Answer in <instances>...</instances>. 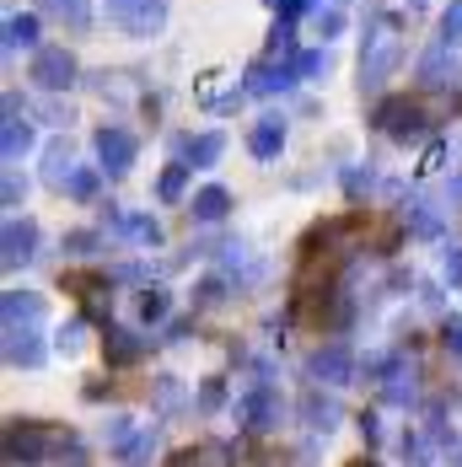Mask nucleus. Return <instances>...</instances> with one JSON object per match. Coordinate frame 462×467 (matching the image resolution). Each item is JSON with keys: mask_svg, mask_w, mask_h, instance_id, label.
Instances as JSON below:
<instances>
[{"mask_svg": "<svg viewBox=\"0 0 462 467\" xmlns=\"http://www.w3.org/2000/svg\"><path fill=\"white\" fill-rule=\"evenodd\" d=\"M38 11L54 16L59 27H70V33H81V27L92 22V5H87V0H38Z\"/></svg>", "mask_w": 462, "mask_h": 467, "instance_id": "21", "label": "nucleus"}, {"mask_svg": "<svg viewBox=\"0 0 462 467\" xmlns=\"http://www.w3.org/2000/svg\"><path fill=\"white\" fill-rule=\"evenodd\" d=\"M5 366H22V371L44 366V344L33 327H5Z\"/></svg>", "mask_w": 462, "mask_h": 467, "instance_id": "14", "label": "nucleus"}, {"mask_svg": "<svg viewBox=\"0 0 462 467\" xmlns=\"http://www.w3.org/2000/svg\"><path fill=\"white\" fill-rule=\"evenodd\" d=\"M307 371H312V381H323V387H344V381L355 376V360H350L344 344H323V349L307 360Z\"/></svg>", "mask_w": 462, "mask_h": 467, "instance_id": "10", "label": "nucleus"}, {"mask_svg": "<svg viewBox=\"0 0 462 467\" xmlns=\"http://www.w3.org/2000/svg\"><path fill=\"white\" fill-rule=\"evenodd\" d=\"M398 59H404V44H398V27H393V22L371 27L366 54H361V87H366V92H382V87H387V76L398 70Z\"/></svg>", "mask_w": 462, "mask_h": 467, "instance_id": "3", "label": "nucleus"}, {"mask_svg": "<svg viewBox=\"0 0 462 467\" xmlns=\"http://www.w3.org/2000/svg\"><path fill=\"white\" fill-rule=\"evenodd\" d=\"M221 296H226V280H205L194 290V306H199V312H205V306H221Z\"/></svg>", "mask_w": 462, "mask_h": 467, "instance_id": "38", "label": "nucleus"}, {"mask_svg": "<svg viewBox=\"0 0 462 467\" xmlns=\"http://www.w3.org/2000/svg\"><path fill=\"white\" fill-rule=\"evenodd\" d=\"M16 48H38V16L22 11V16H5V54Z\"/></svg>", "mask_w": 462, "mask_h": 467, "instance_id": "24", "label": "nucleus"}, {"mask_svg": "<svg viewBox=\"0 0 462 467\" xmlns=\"http://www.w3.org/2000/svg\"><path fill=\"white\" fill-rule=\"evenodd\" d=\"M301 420H307L312 430H318V424H333L339 414H333V403H328V398H318V392H312V398L301 403Z\"/></svg>", "mask_w": 462, "mask_h": 467, "instance_id": "32", "label": "nucleus"}, {"mask_svg": "<svg viewBox=\"0 0 462 467\" xmlns=\"http://www.w3.org/2000/svg\"><path fill=\"white\" fill-rule=\"evenodd\" d=\"M221 150H226V140H221V135L210 130V135L188 140V161H194V167H215V161H221Z\"/></svg>", "mask_w": 462, "mask_h": 467, "instance_id": "26", "label": "nucleus"}, {"mask_svg": "<svg viewBox=\"0 0 462 467\" xmlns=\"http://www.w3.org/2000/svg\"><path fill=\"white\" fill-rule=\"evenodd\" d=\"M290 76L296 70H279V65H247V76H242V87H247V97H275V92H285L290 87Z\"/></svg>", "mask_w": 462, "mask_h": 467, "instance_id": "15", "label": "nucleus"}, {"mask_svg": "<svg viewBox=\"0 0 462 467\" xmlns=\"http://www.w3.org/2000/svg\"><path fill=\"white\" fill-rule=\"evenodd\" d=\"M269 54H279V59L296 54V33H290V22H275V27H269Z\"/></svg>", "mask_w": 462, "mask_h": 467, "instance_id": "35", "label": "nucleus"}, {"mask_svg": "<svg viewBox=\"0 0 462 467\" xmlns=\"http://www.w3.org/2000/svg\"><path fill=\"white\" fill-rule=\"evenodd\" d=\"M97 247H102V236L97 232H70L65 236V253H97Z\"/></svg>", "mask_w": 462, "mask_h": 467, "instance_id": "41", "label": "nucleus"}, {"mask_svg": "<svg viewBox=\"0 0 462 467\" xmlns=\"http://www.w3.org/2000/svg\"><path fill=\"white\" fill-rule=\"evenodd\" d=\"M65 178H70V145H65V140H54V145L44 150V183L65 193Z\"/></svg>", "mask_w": 462, "mask_h": 467, "instance_id": "25", "label": "nucleus"}, {"mask_svg": "<svg viewBox=\"0 0 462 467\" xmlns=\"http://www.w3.org/2000/svg\"><path fill=\"white\" fill-rule=\"evenodd\" d=\"M441 275H446V285H462V242H452L441 253Z\"/></svg>", "mask_w": 462, "mask_h": 467, "instance_id": "39", "label": "nucleus"}, {"mask_svg": "<svg viewBox=\"0 0 462 467\" xmlns=\"http://www.w3.org/2000/svg\"><path fill=\"white\" fill-rule=\"evenodd\" d=\"M173 312V296L167 290H140V323H162Z\"/></svg>", "mask_w": 462, "mask_h": 467, "instance_id": "28", "label": "nucleus"}, {"mask_svg": "<svg viewBox=\"0 0 462 467\" xmlns=\"http://www.w3.org/2000/svg\"><path fill=\"white\" fill-rule=\"evenodd\" d=\"M0 301H5V306H0V312H5V327L38 323V317H44V296H33V290H5Z\"/></svg>", "mask_w": 462, "mask_h": 467, "instance_id": "19", "label": "nucleus"}, {"mask_svg": "<svg viewBox=\"0 0 462 467\" xmlns=\"http://www.w3.org/2000/svg\"><path fill=\"white\" fill-rule=\"evenodd\" d=\"M70 451V430L44 420H11L5 424V467H38L48 457Z\"/></svg>", "mask_w": 462, "mask_h": 467, "instance_id": "2", "label": "nucleus"}, {"mask_svg": "<svg viewBox=\"0 0 462 467\" xmlns=\"http://www.w3.org/2000/svg\"><path fill=\"white\" fill-rule=\"evenodd\" d=\"M33 253H38V226L22 221V215H11L0 226V264L5 269H22V264H33Z\"/></svg>", "mask_w": 462, "mask_h": 467, "instance_id": "7", "label": "nucleus"}, {"mask_svg": "<svg viewBox=\"0 0 462 467\" xmlns=\"http://www.w3.org/2000/svg\"><path fill=\"white\" fill-rule=\"evenodd\" d=\"M382 387H387L382 398H387L393 409H415V403H419V381H415V371H409V360H398V366H393V376H387Z\"/></svg>", "mask_w": 462, "mask_h": 467, "instance_id": "20", "label": "nucleus"}, {"mask_svg": "<svg viewBox=\"0 0 462 467\" xmlns=\"http://www.w3.org/2000/svg\"><path fill=\"white\" fill-rule=\"evenodd\" d=\"M0 199H5V210H16V204H22V178H16V172H5V183H0Z\"/></svg>", "mask_w": 462, "mask_h": 467, "instance_id": "44", "label": "nucleus"}, {"mask_svg": "<svg viewBox=\"0 0 462 467\" xmlns=\"http://www.w3.org/2000/svg\"><path fill=\"white\" fill-rule=\"evenodd\" d=\"M236 420H242V430H253V435L275 430L279 392H275V387H247V392H242V403H236Z\"/></svg>", "mask_w": 462, "mask_h": 467, "instance_id": "8", "label": "nucleus"}, {"mask_svg": "<svg viewBox=\"0 0 462 467\" xmlns=\"http://www.w3.org/2000/svg\"><path fill=\"white\" fill-rule=\"evenodd\" d=\"M27 81H33L38 92H65V87H76V54H70L65 44H44V48H33Z\"/></svg>", "mask_w": 462, "mask_h": 467, "instance_id": "4", "label": "nucleus"}, {"mask_svg": "<svg viewBox=\"0 0 462 467\" xmlns=\"http://www.w3.org/2000/svg\"><path fill=\"white\" fill-rule=\"evenodd\" d=\"M184 183H188V167H184V161H173V167H167V172L156 178V193H162V199L173 204V199H184Z\"/></svg>", "mask_w": 462, "mask_h": 467, "instance_id": "30", "label": "nucleus"}, {"mask_svg": "<svg viewBox=\"0 0 462 467\" xmlns=\"http://www.w3.org/2000/svg\"><path fill=\"white\" fill-rule=\"evenodd\" d=\"M441 161H446V145H425V156H419V178H430V172H441Z\"/></svg>", "mask_w": 462, "mask_h": 467, "instance_id": "40", "label": "nucleus"}, {"mask_svg": "<svg viewBox=\"0 0 462 467\" xmlns=\"http://www.w3.org/2000/svg\"><path fill=\"white\" fill-rule=\"evenodd\" d=\"M167 467H231L226 446H188V451H173Z\"/></svg>", "mask_w": 462, "mask_h": 467, "instance_id": "23", "label": "nucleus"}, {"mask_svg": "<svg viewBox=\"0 0 462 467\" xmlns=\"http://www.w3.org/2000/svg\"><path fill=\"white\" fill-rule=\"evenodd\" d=\"M247 467H290V457H285V451H258Z\"/></svg>", "mask_w": 462, "mask_h": 467, "instance_id": "46", "label": "nucleus"}, {"mask_svg": "<svg viewBox=\"0 0 462 467\" xmlns=\"http://www.w3.org/2000/svg\"><path fill=\"white\" fill-rule=\"evenodd\" d=\"M221 403H226V381H221V376H210V381L199 387V414H215Z\"/></svg>", "mask_w": 462, "mask_h": 467, "instance_id": "33", "label": "nucleus"}, {"mask_svg": "<svg viewBox=\"0 0 462 467\" xmlns=\"http://www.w3.org/2000/svg\"><path fill=\"white\" fill-rule=\"evenodd\" d=\"M452 467H462V451H457V457H452Z\"/></svg>", "mask_w": 462, "mask_h": 467, "instance_id": "52", "label": "nucleus"}, {"mask_svg": "<svg viewBox=\"0 0 462 467\" xmlns=\"http://www.w3.org/2000/svg\"><path fill=\"white\" fill-rule=\"evenodd\" d=\"M441 44H452V48L462 44V0H452L446 16H441Z\"/></svg>", "mask_w": 462, "mask_h": 467, "instance_id": "34", "label": "nucleus"}, {"mask_svg": "<svg viewBox=\"0 0 462 467\" xmlns=\"http://www.w3.org/2000/svg\"><path fill=\"white\" fill-rule=\"evenodd\" d=\"M108 16L119 27H130L135 38H145V33H156L167 22V0H108Z\"/></svg>", "mask_w": 462, "mask_h": 467, "instance_id": "6", "label": "nucleus"}, {"mask_svg": "<svg viewBox=\"0 0 462 467\" xmlns=\"http://www.w3.org/2000/svg\"><path fill=\"white\" fill-rule=\"evenodd\" d=\"M145 349H151V344H145L140 333H130V327H113V323L102 327V360H108V366H140Z\"/></svg>", "mask_w": 462, "mask_h": 467, "instance_id": "11", "label": "nucleus"}, {"mask_svg": "<svg viewBox=\"0 0 462 467\" xmlns=\"http://www.w3.org/2000/svg\"><path fill=\"white\" fill-rule=\"evenodd\" d=\"M441 344H446V355L462 366V317H446L441 323Z\"/></svg>", "mask_w": 462, "mask_h": 467, "instance_id": "37", "label": "nucleus"}, {"mask_svg": "<svg viewBox=\"0 0 462 467\" xmlns=\"http://www.w3.org/2000/svg\"><path fill=\"white\" fill-rule=\"evenodd\" d=\"M92 145H97V167H102L108 178H119V172H130V167H135V135H130V130L102 124Z\"/></svg>", "mask_w": 462, "mask_h": 467, "instance_id": "5", "label": "nucleus"}, {"mask_svg": "<svg viewBox=\"0 0 462 467\" xmlns=\"http://www.w3.org/2000/svg\"><path fill=\"white\" fill-rule=\"evenodd\" d=\"M156 409H167V414H173V409H184V392H178V381H173V376H162V381H156Z\"/></svg>", "mask_w": 462, "mask_h": 467, "instance_id": "36", "label": "nucleus"}, {"mask_svg": "<svg viewBox=\"0 0 462 467\" xmlns=\"http://www.w3.org/2000/svg\"><path fill=\"white\" fill-rule=\"evenodd\" d=\"M404 232L419 236V242H441V210H436L430 199H415V204L404 210Z\"/></svg>", "mask_w": 462, "mask_h": 467, "instance_id": "17", "label": "nucleus"}, {"mask_svg": "<svg viewBox=\"0 0 462 467\" xmlns=\"http://www.w3.org/2000/svg\"><path fill=\"white\" fill-rule=\"evenodd\" d=\"M361 435H366V446H376V441H382V424H376V414H361Z\"/></svg>", "mask_w": 462, "mask_h": 467, "instance_id": "45", "label": "nucleus"}, {"mask_svg": "<svg viewBox=\"0 0 462 467\" xmlns=\"http://www.w3.org/2000/svg\"><path fill=\"white\" fill-rule=\"evenodd\" d=\"M59 285L70 290V296H81L87 301V317H108V275H92V269H81V275H59Z\"/></svg>", "mask_w": 462, "mask_h": 467, "instance_id": "12", "label": "nucleus"}, {"mask_svg": "<svg viewBox=\"0 0 462 467\" xmlns=\"http://www.w3.org/2000/svg\"><path fill=\"white\" fill-rule=\"evenodd\" d=\"M108 226L124 236V242H135V247H162V226L151 221V215H130V210H108Z\"/></svg>", "mask_w": 462, "mask_h": 467, "instance_id": "13", "label": "nucleus"}, {"mask_svg": "<svg viewBox=\"0 0 462 467\" xmlns=\"http://www.w3.org/2000/svg\"><path fill=\"white\" fill-rule=\"evenodd\" d=\"M0 150H5V161H16L22 150H33V124H27L22 113H5V124H0Z\"/></svg>", "mask_w": 462, "mask_h": 467, "instance_id": "22", "label": "nucleus"}, {"mask_svg": "<svg viewBox=\"0 0 462 467\" xmlns=\"http://www.w3.org/2000/svg\"><path fill=\"white\" fill-rule=\"evenodd\" d=\"M457 76H462V65H457V54H452V44H436L419 59V92H452Z\"/></svg>", "mask_w": 462, "mask_h": 467, "instance_id": "9", "label": "nucleus"}, {"mask_svg": "<svg viewBox=\"0 0 462 467\" xmlns=\"http://www.w3.org/2000/svg\"><path fill=\"white\" fill-rule=\"evenodd\" d=\"M269 5H275V11H285V5H290V0H269Z\"/></svg>", "mask_w": 462, "mask_h": 467, "instance_id": "51", "label": "nucleus"}, {"mask_svg": "<svg viewBox=\"0 0 462 467\" xmlns=\"http://www.w3.org/2000/svg\"><path fill=\"white\" fill-rule=\"evenodd\" d=\"M113 280H124V285H140V280H145V269H140V264H124V269H119Z\"/></svg>", "mask_w": 462, "mask_h": 467, "instance_id": "48", "label": "nucleus"}, {"mask_svg": "<svg viewBox=\"0 0 462 467\" xmlns=\"http://www.w3.org/2000/svg\"><path fill=\"white\" fill-rule=\"evenodd\" d=\"M188 215H194L199 226H215V221H226V215H231V193H226L221 183L199 188V193H194V210H188Z\"/></svg>", "mask_w": 462, "mask_h": 467, "instance_id": "16", "label": "nucleus"}, {"mask_svg": "<svg viewBox=\"0 0 462 467\" xmlns=\"http://www.w3.org/2000/svg\"><path fill=\"white\" fill-rule=\"evenodd\" d=\"M290 70H296V81H312V76H323L328 70V54H318V48H312V54H296Z\"/></svg>", "mask_w": 462, "mask_h": 467, "instance_id": "31", "label": "nucleus"}, {"mask_svg": "<svg viewBox=\"0 0 462 467\" xmlns=\"http://www.w3.org/2000/svg\"><path fill=\"white\" fill-rule=\"evenodd\" d=\"M350 467H376V462H371V457H355V462H350Z\"/></svg>", "mask_w": 462, "mask_h": 467, "instance_id": "49", "label": "nucleus"}, {"mask_svg": "<svg viewBox=\"0 0 462 467\" xmlns=\"http://www.w3.org/2000/svg\"><path fill=\"white\" fill-rule=\"evenodd\" d=\"M97 167H70V178H65V193L70 199H97Z\"/></svg>", "mask_w": 462, "mask_h": 467, "instance_id": "27", "label": "nucleus"}, {"mask_svg": "<svg viewBox=\"0 0 462 467\" xmlns=\"http://www.w3.org/2000/svg\"><path fill=\"white\" fill-rule=\"evenodd\" d=\"M404 5H409V11H425V0H404Z\"/></svg>", "mask_w": 462, "mask_h": 467, "instance_id": "50", "label": "nucleus"}, {"mask_svg": "<svg viewBox=\"0 0 462 467\" xmlns=\"http://www.w3.org/2000/svg\"><path fill=\"white\" fill-rule=\"evenodd\" d=\"M279 145H285V119H275V113H269V119H258V124H253V135H247V150H253L258 161H275Z\"/></svg>", "mask_w": 462, "mask_h": 467, "instance_id": "18", "label": "nucleus"}, {"mask_svg": "<svg viewBox=\"0 0 462 467\" xmlns=\"http://www.w3.org/2000/svg\"><path fill=\"white\" fill-rule=\"evenodd\" d=\"M81 333H87V323H81V317H70V323L59 327V349H65V355H70V349H81Z\"/></svg>", "mask_w": 462, "mask_h": 467, "instance_id": "42", "label": "nucleus"}, {"mask_svg": "<svg viewBox=\"0 0 462 467\" xmlns=\"http://www.w3.org/2000/svg\"><path fill=\"white\" fill-rule=\"evenodd\" d=\"M344 33V16L339 11H318V38H339Z\"/></svg>", "mask_w": 462, "mask_h": 467, "instance_id": "43", "label": "nucleus"}, {"mask_svg": "<svg viewBox=\"0 0 462 467\" xmlns=\"http://www.w3.org/2000/svg\"><path fill=\"white\" fill-rule=\"evenodd\" d=\"M462 108L457 92H415V97H387V102H376V113H371V124L387 135V140L409 145L419 135H430V130H441L452 113Z\"/></svg>", "mask_w": 462, "mask_h": 467, "instance_id": "1", "label": "nucleus"}, {"mask_svg": "<svg viewBox=\"0 0 462 467\" xmlns=\"http://www.w3.org/2000/svg\"><path fill=\"white\" fill-rule=\"evenodd\" d=\"M419 306H430V312H436V306H446V301H441V290H436V285H419Z\"/></svg>", "mask_w": 462, "mask_h": 467, "instance_id": "47", "label": "nucleus"}, {"mask_svg": "<svg viewBox=\"0 0 462 467\" xmlns=\"http://www.w3.org/2000/svg\"><path fill=\"white\" fill-rule=\"evenodd\" d=\"M339 183H344L350 199H366L371 188H376V167H344V178H339Z\"/></svg>", "mask_w": 462, "mask_h": 467, "instance_id": "29", "label": "nucleus"}]
</instances>
